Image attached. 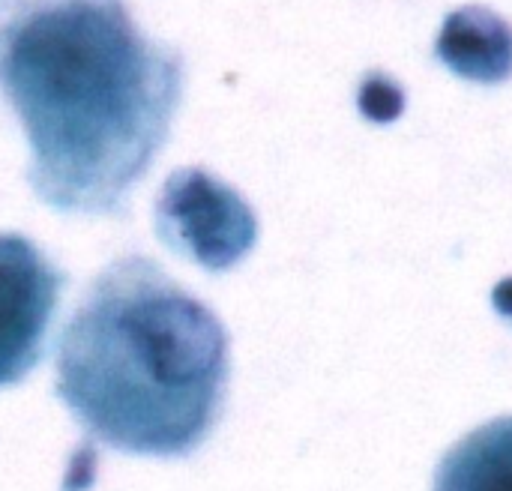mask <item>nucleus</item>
Returning a JSON list of instances; mask_svg holds the SVG:
<instances>
[{
    "instance_id": "7ed1b4c3",
    "label": "nucleus",
    "mask_w": 512,
    "mask_h": 491,
    "mask_svg": "<svg viewBox=\"0 0 512 491\" xmlns=\"http://www.w3.org/2000/svg\"><path fill=\"white\" fill-rule=\"evenodd\" d=\"M63 273L21 234H0V387L18 384L42 357Z\"/></svg>"
},
{
    "instance_id": "20e7f679",
    "label": "nucleus",
    "mask_w": 512,
    "mask_h": 491,
    "mask_svg": "<svg viewBox=\"0 0 512 491\" xmlns=\"http://www.w3.org/2000/svg\"><path fill=\"white\" fill-rule=\"evenodd\" d=\"M159 228L177 249L222 270L255 243V216L246 201L198 168L177 171L159 198Z\"/></svg>"
},
{
    "instance_id": "0eeeda50",
    "label": "nucleus",
    "mask_w": 512,
    "mask_h": 491,
    "mask_svg": "<svg viewBox=\"0 0 512 491\" xmlns=\"http://www.w3.org/2000/svg\"><path fill=\"white\" fill-rule=\"evenodd\" d=\"M360 111L369 117V120H375V123H390V120H396L399 114H402V108H405V96H402V90H399V84H393L390 78H384V75H372V78H366L363 81V87H360Z\"/></svg>"
},
{
    "instance_id": "f257e3e1",
    "label": "nucleus",
    "mask_w": 512,
    "mask_h": 491,
    "mask_svg": "<svg viewBox=\"0 0 512 491\" xmlns=\"http://www.w3.org/2000/svg\"><path fill=\"white\" fill-rule=\"evenodd\" d=\"M0 90L30 141L33 192L111 216L168 138L183 60L123 0H0Z\"/></svg>"
},
{
    "instance_id": "f03ea898",
    "label": "nucleus",
    "mask_w": 512,
    "mask_h": 491,
    "mask_svg": "<svg viewBox=\"0 0 512 491\" xmlns=\"http://www.w3.org/2000/svg\"><path fill=\"white\" fill-rule=\"evenodd\" d=\"M225 387V327L141 255L102 270L60 336V399L93 441L120 453L198 450Z\"/></svg>"
},
{
    "instance_id": "423d86ee",
    "label": "nucleus",
    "mask_w": 512,
    "mask_h": 491,
    "mask_svg": "<svg viewBox=\"0 0 512 491\" xmlns=\"http://www.w3.org/2000/svg\"><path fill=\"white\" fill-rule=\"evenodd\" d=\"M435 491H512V417L453 447L438 468Z\"/></svg>"
},
{
    "instance_id": "39448f33",
    "label": "nucleus",
    "mask_w": 512,
    "mask_h": 491,
    "mask_svg": "<svg viewBox=\"0 0 512 491\" xmlns=\"http://www.w3.org/2000/svg\"><path fill=\"white\" fill-rule=\"evenodd\" d=\"M438 57L462 78L504 81L512 72V27L483 6L456 9L438 36Z\"/></svg>"
}]
</instances>
